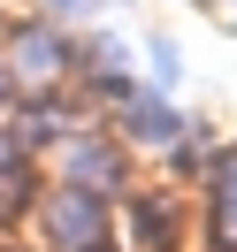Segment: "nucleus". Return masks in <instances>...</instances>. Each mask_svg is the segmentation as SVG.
<instances>
[{"instance_id":"1","label":"nucleus","mask_w":237,"mask_h":252,"mask_svg":"<svg viewBox=\"0 0 237 252\" xmlns=\"http://www.w3.org/2000/svg\"><path fill=\"white\" fill-rule=\"evenodd\" d=\"M100 221H107V206L84 184H69V191L46 199V245L54 252H100Z\"/></svg>"},{"instance_id":"2","label":"nucleus","mask_w":237,"mask_h":252,"mask_svg":"<svg viewBox=\"0 0 237 252\" xmlns=\"http://www.w3.org/2000/svg\"><path fill=\"white\" fill-rule=\"evenodd\" d=\"M62 62H69V54H62V38H54V31H23V38H16V62H8V77L54 84V77H62Z\"/></svg>"},{"instance_id":"3","label":"nucleus","mask_w":237,"mask_h":252,"mask_svg":"<svg viewBox=\"0 0 237 252\" xmlns=\"http://www.w3.org/2000/svg\"><path fill=\"white\" fill-rule=\"evenodd\" d=\"M130 138H138V145H176V138H184V123H176L169 99L138 92V99H130Z\"/></svg>"},{"instance_id":"4","label":"nucleus","mask_w":237,"mask_h":252,"mask_svg":"<svg viewBox=\"0 0 237 252\" xmlns=\"http://www.w3.org/2000/svg\"><path fill=\"white\" fill-rule=\"evenodd\" d=\"M62 160H69L77 184H115V176H123V153H115V145H92V138H69Z\"/></svg>"},{"instance_id":"5","label":"nucleus","mask_w":237,"mask_h":252,"mask_svg":"<svg viewBox=\"0 0 237 252\" xmlns=\"http://www.w3.org/2000/svg\"><path fill=\"white\" fill-rule=\"evenodd\" d=\"M214 237L237 245V160H222V176H214Z\"/></svg>"},{"instance_id":"6","label":"nucleus","mask_w":237,"mask_h":252,"mask_svg":"<svg viewBox=\"0 0 237 252\" xmlns=\"http://www.w3.org/2000/svg\"><path fill=\"white\" fill-rule=\"evenodd\" d=\"M176 69H184V62H176V46H169V38H153V84H161V92H176Z\"/></svg>"},{"instance_id":"7","label":"nucleus","mask_w":237,"mask_h":252,"mask_svg":"<svg viewBox=\"0 0 237 252\" xmlns=\"http://www.w3.org/2000/svg\"><path fill=\"white\" fill-rule=\"evenodd\" d=\"M0 92H8V69H0Z\"/></svg>"}]
</instances>
